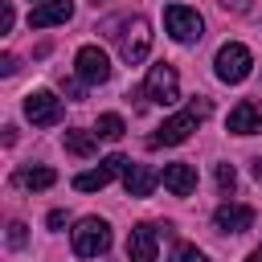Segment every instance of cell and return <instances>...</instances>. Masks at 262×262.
Segmentation results:
<instances>
[{"mask_svg": "<svg viewBox=\"0 0 262 262\" xmlns=\"http://www.w3.org/2000/svg\"><path fill=\"white\" fill-rule=\"evenodd\" d=\"M111 176H115V172L102 164V168L78 172V176H74V188H78V192H98V188H106V184H111Z\"/></svg>", "mask_w": 262, "mask_h": 262, "instance_id": "17", "label": "cell"}, {"mask_svg": "<svg viewBox=\"0 0 262 262\" xmlns=\"http://www.w3.org/2000/svg\"><path fill=\"white\" fill-rule=\"evenodd\" d=\"M74 16V4L70 0H45L29 12V29H49V25H66Z\"/></svg>", "mask_w": 262, "mask_h": 262, "instance_id": "12", "label": "cell"}, {"mask_svg": "<svg viewBox=\"0 0 262 262\" xmlns=\"http://www.w3.org/2000/svg\"><path fill=\"white\" fill-rule=\"evenodd\" d=\"M217 4H221V8H233V12H246V8H250V0H217Z\"/></svg>", "mask_w": 262, "mask_h": 262, "instance_id": "26", "label": "cell"}, {"mask_svg": "<svg viewBox=\"0 0 262 262\" xmlns=\"http://www.w3.org/2000/svg\"><path fill=\"white\" fill-rule=\"evenodd\" d=\"M53 180H57V172H53V168H45V164H37V168H20V172L12 176V184H16V188H29V192L49 188Z\"/></svg>", "mask_w": 262, "mask_h": 262, "instance_id": "14", "label": "cell"}, {"mask_svg": "<svg viewBox=\"0 0 262 262\" xmlns=\"http://www.w3.org/2000/svg\"><path fill=\"white\" fill-rule=\"evenodd\" d=\"M143 98H147V102H156V106H172V102L180 98V78H176V66L156 61V66L147 70V78H143Z\"/></svg>", "mask_w": 262, "mask_h": 262, "instance_id": "2", "label": "cell"}, {"mask_svg": "<svg viewBox=\"0 0 262 262\" xmlns=\"http://www.w3.org/2000/svg\"><path fill=\"white\" fill-rule=\"evenodd\" d=\"M0 29H4V33L12 29V4H4V8H0Z\"/></svg>", "mask_w": 262, "mask_h": 262, "instance_id": "23", "label": "cell"}, {"mask_svg": "<svg viewBox=\"0 0 262 262\" xmlns=\"http://www.w3.org/2000/svg\"><path fill=\"white\" fill-rule=\"evenodd\" d=\"M123 131H127V123H123L119 115H98V127H94L98 139H111V143H115V139H123Z\"/></svg>", "mask_w": 262, "mask_h": 262, "instance_id": "18", "label": "cell"}, {"mask_svg": "<svg viewBox=\"0 0 262 262\" xmlns=\"http://www.w3.org/2000/svg\"><path fill=\"white\" fill-rule=\"evenodd\" d=\"M66 151L70 156H94L98 151V135L94 131H82V127H74V131H66Z\"/></svg>", "mask_w": 262, "mask_h": 262, "instance_id": "16", "label": "cell"}, {"mask_svg": "<svg viewBox=\"0 0 262 262\" xmlns=\"http://www.w3.org/2000/svg\"><path fill=\"white\" fill-rule=\"evenodd\" d=\"M213 225H217L221 233H246V229L254 225V209H250V205H233V201H225V205H217Z\"/></svg>", "mask_w": 262, "mask_h": 262, "instance_id": "11", "label": "cell"}, {"mask_svg": "<svg viewBox=\"0 0 262 262\" xmlns=\"http://www.w3.org/2000/svg\"><path fill=\"white\" fill-rule=\"evenodd\" d=\"M70 242H74V254L78 258H98V254L111 250V225L98 221V217H82L78 229L70 233Z\"/></svg>", "mask_w": 262, "mask_h": 262, "instance_id": "3", "label": "cell"}, {"mask_svg": "<svg viewBox=\"0 0 262 262\" xmlns=\"http://www.w3.org/2000/svg\"><path fill=\"white\" fill-rule=\"evenodd\" d=\"M156 254H160V229L151 221H139L127 237V258L131 262H156Z\"/></svg>", "mask_w": 262, "mask_h": 262, "instance_id": "9", "label": "cell"}, {"mask_svg": "<svg viewBox=\"0 0 262 262\" xmlns=\"http://www.w3.org/2000/svg\"><path fill=\"white\" fill-rule=\"evenodd\" d=\"M61 225H66V213L53 209V213H49V229H61Z\"/></svg>", "mask_w": 262, "mask_h": 262, "instance_id": "27", "label": "cell"}, {"mask_svg": "<svg viewBox=\"0 0 262 262\" xmlns=\"http://www.w3.org/2000/svg\"><path fill=\"white\" fill-rule=\"evenodd\" d=\"M225 127H229L233 135H254V131H262V102H258V98H242V102L229 111Z\"/></svg>", "mask_w": 262, "mask_h": 262, "instance_id": "10", "label": "cell"}, {"mask_svg": "<svg viewBox=\"0 0 262 262\" xmlns=\"http://www.w3.org/2000/svg\"><path fill=\"white\" fill-rule=\"evenodd\" d=\"M0 74H16V57H12V53L0 57Z\"/></svg>", "mask_w": 262, "mask_h": 262, "instance_id": "24", "label": "cell"}, {"mask_svg": "<svg viewBox=\"0 0 262 262\" xmlns=\"http://www.w3.org/2000/svg\"><path fill=\"white\" fill-rule=\"evenodd\" d=\"M213 106H209V98H196V102H188L180 115H172V119H164L160 127H156V135L147 139L151 147H176V143H184L192 131H196V123L209 115Z\"/></svg>", "mask_w": 262, "mask_h": 262, "instance_id": "1", "label": "cell"}, {"mask_svg": "<svg viewBox=\"0 0 262 262\" xmlns=\"http://www.w3.org/2000/svg\"><path fill=\"white\" fill-rule=\"evenodd\" d=\"M156 172L147 168V164H131V172L123 176V188H127V196H147L151 188H156Z\"/></svg>", "mask_w": 262, "mask_h": 262, "instance_id": "15", "label": "cell"}, {"mask_svg": "<svg viewBox=\"0 0 262 262\" xmlns=\"http://www.w3.org/2000/svg\"><path fill=\"white\" fill-rule=\"evenodd\" d=\"M168 262H209V258H205V254H201L196 246H176Z\"/></svg>", "mask_w": 262, "mask_h": 262, "instance_id": "20", "label": "cell"}, {"mask_svg": "<svg viewBox=\"0 0 262 262\" xmlns=\"http://www.w3.org/2000/svg\"><path fill=\"white\" fill-rule=\"evenodd\" d=\"M74 66H78V78H82L86 86H102V82L111 78V57H106L98 45H82L78 57H74Z\"/></svg>", "mask_w": 262, "mask_h": 262, "instance_id": "7", "label": "cell"}, {"mask_svg": "<svg viewBox=\"0 0 262 262\" xmlns=\"http://www.w3.org/2000/svg\"><path fill=\"white\" fill-rule=\"evenodd\" d=\"M147 49H151V25L143 16H131L123 25V33H119V53H123L127 66H135V61L147 57Z\"/></svg>", "mask_w": 262, "mask_h": 262, "instance_id": "6", "label": "cell"}, {"mask_svg": "<svg viewBox=\"0 0 262 262\" xmlns=\"http://www.w3.org/2000/svg\"><path fill=\"white\" fill-rule=\"evenodd\" d=\"M213 66H217V78L233 86V82H246V78H250V66H254V57H250V49H246L242 41H225V45L217 49Z\"/></svg>", "mask_w": 262, "mask_h": 262, "instance_id": "4", "label": "cell"}, {"mask_svg": "<svg viewBox=\"0 0 262 262\" xmlns=\"http://www.w3.org/2000/svg\"><path fill=\"white\" fill-rule=\"evenodd\" d=\"M102 164H106L115 176H127V172H131V160H127V156H106Z\"/></svg>", "mask_w": 262, "mask_h": 262, "instance_id": "21", "label": "cell"}, {"mask_svg": "<svg viewBox=\"0 0 262 262\" xmlns=\"http://www.w3.org/2000/svg\"><path fill=\"white\" fill-rule=\"evenodd\" d=\"M250 262H262V246H258V250H254V254H250Z\"/></svg>", "mask_w": 262, "mask_h": 262, "instance_id": "29", "label": "cell"}, {"mask_svg": "<svg viewBox=\"0 0 262 262\" xmlns=\"http://www.w3.org/2000/svg\"><path fill=\"white\" fill-rule=\"evenodd\" d=\"M61 90H66L70 98H82V82H74V78H70V82H61Z\"/></svg>", "mask_w": 262, "mask_h": 262, "instance_id": "25", "label": "cell"}, {"mask_svg": "<svg viewBox=\"0 0 262 262\" xmlns=\"http://www.w3.org/2000/svg\"><path fill=\"white\" fill-rule=\"evenodd\" d=\"M160 180H164V188H168V192L188 196V192L196 188V168H192V164H168V168L160 172Z\"/></svg>", "mask_w": 262, "mask_h": 262, "instance_id": "13", "label": "cell"}, {"mask_svg": "<svg viewBox=\"0 0 262 262\" xmlns=\"http://www.w3.org/2000/svg\"><path fill=\"white\" fill-rule=\"evenodd\" d=\"M217 188H221V192H233V188H237V172H233V164H217Z\"/></svg>", "mask_w": 262, "mask_h": 262, "instance_id": "19", "label": "cell"}, {"mask_svg": "<svg viewBox=\"0 0 262 262\" xmlns=\"http://www.w3.org/2000/svg\"><path fill=\"white\" fill-rule=\"evenodd\" d=\"M25 115H29V123H37V127H53V123H61V98L49 94V90H33V94L25 98Z\"/></svg>", "mask_w": 262, "mask_h": 262, "instance_id": "8", "label": "cell"}, {"mask_svg": "<svg viewBox=\"0 0 262 262\" xmlns=\"http://www.w3.org/2000/svg\"><path fill=\"white\" fill-rule=\"evenodd\" d=\"M25 237H29V233H25V225H20V221H12V225H8V246H12V250H20V246H25Z\"/></svg>", "mask_w": 262, "mask_h": 262, "instance_id": "22", "label": "cell"}, {"mask_svg": "<svg viewBox=\"0 0 262 262\" xmlns=\"http://www.w3.org/2000/svg\"><path fill=\"white\" fill-rule=\"evenodd\" d=\"M250 168H254V176L262 180V156H258V160H250Z\"/></svg>", "mask_w": 262, "mask_h": 262, "instance_id": "28", "label": "cell"}, {"mask_svg": "<svg viewBox=\"0 0 262 262\" xmlns=\"http://www.w3.org/2000/svg\"><path fill=\"white\" fill-rule=\"evenodd\" d=\"M164 29H168V37H172V41L188 45V41H201V33H205V20H201V12H196V8L168 4V8H164Z\"/></svg>", "mask_w": 262, "mask_h": 262, "instance_id": "5", "label": "cell"}]
</instances>
